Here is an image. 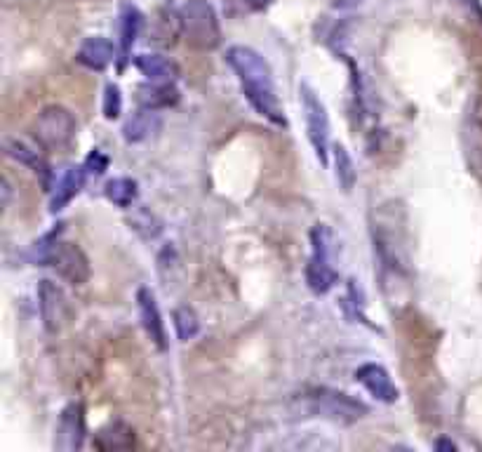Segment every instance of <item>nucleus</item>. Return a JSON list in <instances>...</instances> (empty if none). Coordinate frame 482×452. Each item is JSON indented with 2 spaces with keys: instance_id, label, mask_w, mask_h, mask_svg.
I'll return each instance as SVG.
<instances>
[{
  "instance_id": "obj_1",
  "label": "nucleus",
  "mask_w": 482,
  "mask_h": 452,
  "mask_svg": "<svg viewBox=\"0 0 482 452\" xmlns=\"http://www.w3.org/2000/svg\"><path fill=\"white\" fill-rule=\"evenodd\" d=\"M226 62L233 69V73L238 76L245 97L254 106L259 116H264L266 121H270L278 128H285L287 118H285L283 104L278 99L276 80H273L269 62L254 47L247 46L229 47L226 50Z\"/></svg>"
},
{
  "instance_id": "obj_2",
  "label": "nucleus",
  "mask_w": 482,
  "mask_h": 452,
  "mask_svg": "<svg viewBox=\"0 0 482 452\" xmlns=\"http://www.w3.org/2000/svg\"><path fill=\"white\" fill-rule=\"evenodd\" d=\"M181 36L193 50L212 52L221 46V26L210 0H187L179 10Z\"/></svg>"
},
{
  "instance_id": "obj_3",
  "label": "nucleus",
  "mask_w": 482,
  "mask_h": 452,
  "mask_svg": "<svg viewBox=\"0 0 482 452\" xmlns=\"http://www.w3.org/2000/svg\"><path fill=\"white\" fill-rule=\"evenodd\" d=\"M303 413L322 417V420L337 422V424H353L370 414V407L353 396L337 391V389H311L309 394L302 396Z\"/></svg>"
},
{
  "instance_id": "obj_4",
  "label": "nucleus",
  "mask_w": 482,
  "mask_h": 452,
  "mask_svg": "<svg viewBox=\"0 0 482 452\" xmlns=\"http://www.w3.org/2000/svg\"><path fill=\"white\" fill-rule=\"evenodd\" d=\"M339 280L332 266V231L328 224H315L311 229V259L306 266V283L315 295H328Z\"/></svg>"
},
{
  "instance_id": "obj_5",
  "label": "nucleus",
  "mask_w": 482,
  "mask_h": 452,
  "mask_svg": "<svg viewBox=\"0 0 482 452\" xmlns=\"http://www.w3.org/2000/svg\"><path fill=\"white\" fill-rule=\"evenodd\" d=\"M76 116L66 106L52 104L40 111L33 123V137L36 142L47 151H62L76 139Z\"/></svg>"
},
{
  "instance_id": "obj_6",
  "label": "nucleus",
  "mask_w": 482,
  "mask_h": 452,
  "mask_svg": "<svg viewBox=\"0 0 482 452\" xmlns=\"http://www.w3.org/2000/svg\"><path fill=\"white\" fill-rule=\"evenodd\" d=\"M299 97H302V111H303V121H306V135H309L311 146H313L320 165H328V154H329L328 109H325V104L320 102V97H318V95H315L306 83L299 88Z\"/></svg>"
},
{
  "instance_id": "obj_7",
  "label": "nucleus",
  "mask_w": 482,
  "mask_h": 452,
  "mask_svg": "<svg viewBox=\"0 0 482 452\" xmlns=\"http://www.w3.org/2000/svg\"><path fill=\"white\" fill-rule=\"evenodd\" d=\"M50 266L57 272V276L62 280L71 285H85L90 280L92 266L87 255L83 252V247L76 246V243H66V240H59L54 250H52Z\"/></svg>"
},
{
  "instance_id": "obj_8",
  "label": "nucleus",
  "mask_w": 482,
  "mask_h": 452,
  "mask_svg": "<svg viewBox=\"0 0 482 452\" xmlns=\"http://www.w3.org/2000/svg\"><path fill=\"white\" fill-rule=\"evenodd\" d=\"M38 309L40 321H43L47 332L57 335L66 318H69V304H66L64 290L50 278H43L38 283Z\"/></svg>"
},
{
  "instance_id": "obj_9",
  "label": "nucleus",
  "mask_w": 482,
  "mask_h": 452,
  "mask_svg": "<svg viewBox=\"0 0 482 452\" xmlns=\"http://www.w3.org/2000/svg\"><path fill=\"white\" fill-rule=\"evenodd\" d=\"M87 427H85V406L80 401H73L62 410L54 436V448L62 452H76L83 448Z\"/></svg>"
},
{
  "instance_id": "obj_10",
  "label": "nucleus",
  "mask_w": 482,
  "mask_h": 452,
  "mask_svg": "<svg viewBox=\"0 0 482 452\" xmlns=\"http://www.w3.org/2000/svg\"><path fill=\"white\" fill-rule=\"evenodd\" d=\"M355 381L362 384L370 391V396L377 398L379 403H386V406L398 403V387L393 384L388 370L379 365V363H365V365H361V368L355 370Z\"/></svg>"
},
{
  "instance_id": "obj_11",
  "label": "nucleus",
  "mask_w": 482,
  "mask_h": 452,
  "mask_svg": "<svg viewBox=\"0 0 482 452\" xmlns=\"http://www.w3.org/2000/svg\"><path fill=\"white\" fill-rule=\"evenodd\" d=\"M137 306H139V318H142V325L146 330V335L151 337V342L158 347V351H168V330H165V321H162V314L158 309V302H155V295L151 288H139Z\"/></svg>"
},
{
  "instance_id": "obj_12",
  "label": "nucleus",
  "mask_w": 482,
  "mask_h": 452,
  "mask_svg": "<svg viewBox=\"0 0 482 452\" xmlns=\"http://www.w3.org/2000/svg\"><path fill=\"white\" fill-rule=\"evenodd\" d=\"M43 146H33L26 139H20V137H7L5 139V154L12 158V161L21 163L26 168H31L36 175H40L43 180V187L50 188V180H52V170L47 158L43 155Z\"/></svg>"
},
{
  "instance_id": "obj_13",
  "label": "nucleus",
  "mask_w": 482,
  "mask_h": 452,
  "mask_svg": "<svg viewBox=\"0 0 482 452\" xmlns=\"http://www.w3.org/2000/svg\"><path fill=\"white\" fill-rule=\"evenodd\" d=\"M85 168H78V165H69V168L62 172V177L57 180L54 188H52V198H50V213H62L69 203L80 194V188L85 184Z\"/></svg>"
},
{
  "instance_id": "obj_14",
  "label": "nucleus",
  "mask_w": 482,
  "mask_h": 452,
  "mask_svg": "<svg viewBox=\"0 0 482 452\" xmlns=\"http://www.w3.org/2000/svg\"><path fill=\"white\" fill-rule=\"evenodd\" d=\"M137 71L146 76L154 83H174L179 78V64L174 59L165 57V54H155V52H144L135 57Z\"/></svg>"
},
{
  "instance_id": "obj_15",
  "label": "nucleus",
  "mask_w": 482,
  "mask_h": 452,
  "mask_svg": "<svg viewBox=\"0 0 482 452\" xmlns=\"http://www.w3.org/2000/svg\"><path fill=\"white\" fill-rule=\"evenodd\" d=\"M135 429L129 427L128 422L113 420L109 422L106 427H102L96 431L92 446L96 450L104 452H116V450H132L135 448Z\"/></svg>"
},
{
  "instance_id": "obj_16",
  "label": "nucleus",
  "mask_w": 482,
  "mask_h": 452,
  "mask_svg": "<svg viewBox=\"0 0 482 452\" xmlns=\"http://www.w3.org/2000/svg\"><path fill=\"white\" fill-rule=\"evenodd\" d=\"M76 59L90 71H104L116 59V47L104 36H90V38L83 40Z\"/></svg>"
},
{
  "instance_id": "obj_17",
  "label": "nucleus",
  "mask_w": 482,
  "mask_h": 452,
  "mask_svg": "<svg viewBox=\"0 0 482 452\" xmlns=\"http://www.w3.org/2000/svg\"><path fill=\"white\" fill-rule=\"evenodd\" d=\"M142 26H144L142 10H139L137 5H132V3H122L120 24H118V29H120V54H122L120 69H125V64H128L129 50H132V46H135L137 38H139Z\"/></svg>"
},
{
  "instance_id": "obj_18",
  "label": "nucleus",
  "mask_w": 482,
  "mask_h": 452,
  "mask_svg": "<svg viewBox=\"0 0 482 452\" xmlns=\"http://www.w3.org/2000/svg\"><path fill=\"white\" fill-rule=\"evenodd\" d=\"M161 130V116L154 109H139L128 123L122 125V139L128 144H139Z\"/></svg>"
},
{
  "instance_id": "obj_19",
  "label": "nucleus",
  "mask_w": 482,
  "mask_h": 452,
  "mask_svg": "<svg viewBox=\"0 0 482 452\" xmlns=\"http://www.w3.org/2000/svg\"><path fill=\"white\" fill-rule=\"evenodd\" d=\"M177 102H179V90L174 88V83H154L151 80V85L139 88V104L144 109H170Z\"/></svg>"
},
{
  "instance_id": "obj_20",
  "label": "nucleus",
  "mask_w": 482,
  "mask_h": 452,
  "mask_svg": "<svg viewBox=\"0 0 482 452\" xmlns=\"http://www.w3.org/2000/svg\"><path fill=\"white\" fill-rule=\"evenodd\" d=\"M104 196L109 198L113 205L129 207L139 198V184L129 177H116L104 187Z\"/></svg>"
},
{
  "instance_id": "obj_21",
  "label": "nucleus",
  "mask_w": 482,
  "mask_h": 452,
  "mask_svg": "<svg viewBox=\"0 0 482 452\" xmlns=\"http://www.w3.org/2000/svg\"><path fill=\"white\" fill-rule=\"evenodd\" d=\"M332 154H335L337 181H339V187L344 188V194H351L355 187V177H358L353 158H351V154H348L344 144H335V146H332Z\"/></svg>"
},
{
  "instance_id": "obj_22",
  "label": "nucleus",
  "mask_w": 482,
  "mask_h": 452,
  "mask_svg": "<svg viewBox=\"0 0 482 452\" xmlns=\"http://www.w3.org/2000/svg\"><path fill=\"white\" fill-rule=\"evenodd\" d=\"M62 233H64V224H57L50 233H46L43 239L33 243L31 252H29V257H31L33 264L50 266L52 250H54V246L59 243V236H62Z\"/></svg>"
},
{
  "instance_id": "obj_23",
  "label": "nucleus",
  "mask_w": 482,
  "mask_h": 452,
  "mask_svg": "<svg viewBox=\"0 0 482 452\" xmlns=\"http://www.w3.org/2000/svg\"><path fill=\"white\" fill-rule=\"evenodd\" d=\"M172 323H174V330H177V337H179L181 342H188V339H193V337L198 335L200 321L191 306H179V309H174Z\"/></svg>"
},
{
  "instance_id": "obj_24",
  "label": "nucleus",
  "mask_w": 482,
  "mask_h": 452,
  "mask_svg": "<svg viewBox=\"0 0 482 452\" xmlns=\"http://www.w3.org/2000/svg\"><path fill=\"white\" fill-rule=\"evenodd\" d=\"M102 111L106 121H116V118L122 113V95H120V88H118L116 83L106 85V90H104Z\"/></svg>"
},
{
  "instance_id": "obj_25",
  "label": "nucleus",
  "mask_w": 482,
  "mask_h": 452,
  "mask_svg": "<svg viewBox=\"0 0 482 452\" xmlns=\"http://www.w3.org/2000/svg\"><path fill=\"white\" fill-rule=\"evenodd\" d=\"M83 168L87 175L92 177H102L106 170H109V155L104 154L102 149H92L90 155L85 158Z\"/></svg>"
},
{
  "instance_id": "obj_26",
  "label": "nucleus",
  "mask_w": 482,
  "mask_h": 452,
  "mask_svg": "<svg viewBox=\"0 0 482 452\" xmlns=\"http://www.w3.org/2000/svg\"><path fill=\"white\" fill-rule=\"evenodd\" d=\"M247 3V7L250 10H257V13H262V10H266V7H270V3L273 0H245Z\"/></svg>"
},
{
  "instance_id": "obj_27",
  "label": "nucleus",
  "mask_w": 482,
  "mask_h": 452,
  "mask_svg": "<svg viewBox=\"0 0 482 452\" xmlns=\"http://www.w3.org/2000/svg\"><path fill=\"white\" fill-rule=\"evenodd\" d=\"M362 0H335L332 5L337 7V10H348V7H355V5H361Z\"/></svg>"
},
{
  "instance_id": "obj_28",
  "label": "nucleus",
  "mask_w": 482,
  "mask_h": 452,
  "mask_svg": "<svg viewBox=\"0 0 482 452\" xmlns=\"http://www.w3.org/2000/svg\"><path fill=\"white\" fill-rule=\"evenodd\" d=\"M436 450H450V452H454L457 450V446H454V443H452V440H447V439H440L436 443Z\"/></svg>"
},
{
  "instance_id": "obj_29",
  "label": "nucleus",
  "mask_w": 482,
  "mask_h": 452,
  "mask_svg": "<svg viewBox=\"0 0 482 452\" xmlns=\"http://www.w3.org/2000/svg\"><path fill=\"white\" fill-rule=\"evenodd\" d=\"M80 3H85V0H80Z\"/></svg>"
}]
</instances>
